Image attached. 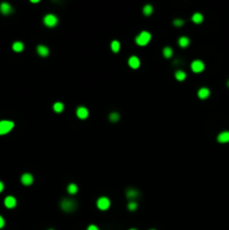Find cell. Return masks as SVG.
Returning <instances> with one entry per match:
<instances>
[{
    "mask_svg": "<svg viewBox=\"0 0 229 230\" xmlns=\"http://www.w3.org/2000/svg\"><path fill=\"white\" fill-rule=\"evenodd\" d=\"M111 50L114 53H118L119 50H120V44H119L118 40H114L111 42Z\"/></svg>",
    "mask_w": 229,
    "mask_h": 230,
    "instance_id": "obj_23",
    "label": "cell"
},
{
    "mask_svg": "<svg viewBox=\"0 0 229 230\" xmlns=\"http://www.w3.org/2000/svg\"><path fill=\"white\" fill-rule=\"evenodd\" d=\"M163 55H164V57H166V59H170L171 56L173 55V50L167 46V47H165L163 50Z\"/></svg>",
    "mask_w": 229,
    "mask_h": 230,
    "instance_id": "obj_22",
    "label": "cell"
},
{
    "mask_svg": "<svg viewBox=\"0 0 229 230\" xmlns=\"http://www.w3.org/2000/svg\"><path fill=\"white\" fill-rule=\"evenodd\" d=\"M119 113H117V112H111L110 115H109V120H110L111 123H117L119 120Z\"/></svg>",
    "mask_w": 229,
    "mask_h": 230,
    "instance_id": "obj_25",
    "label": "cell"
},
{
    "mask_svg": "<svg viewBox=\"0 0 229 230\" xmlns=\"http://www.w3.org/2000/svg\"><path fill=\"white\" fill-rule=\"evenodd\" d=\"M129 230H137V229H134V228H133V229H129Z\"/></svg>",
    "mask_w": 229,
    "mask_h": 230,
    "instance_id": "obj_32",
    "label": "cell"
},
{
    "mask_svg": "<svg viewBox=\"0 0 229 230\" xmlns=\"http://www.w3.org/2000/svg\"><path fill=\"white\" fill-rule=\"evenodd\" d=\"M4 183L0 181V192H2V190H4Z\"/></svg>",
    "mask_w": 229,
    "mask_h": 230,
    "instance_id": "obj_30",
    "label": "cell"
},
{
    "mask_svg": "<svg viewBox=\"0 0 229 230\" xmlns=\"http://www.w3.org/2000/svg\"><path fill=\"white\" fill-rule=\"evenodd\" d=\"M37 53H38L40 56L46 57V56L50 54V50H48V47L45 46V45H38V46H37Z\"/></svg>",
    "mask_w": 229,
    "mask_h": 230,
    "instance_id": "obj_15",
    "label": "cell"
},
{
    "mask_svg": "<svg viewBox=\"0 0 229 230\" xmlns=\"http://www.w3.org/2000/svg\"><path fill=\"white\" fill-rule=\"evenodd\" d=\"M173 24L175 27H182L183 25H184V20L183 19H180V18H178V19H175L173 21Z\"/></svg>",
    "mask_w": 229,
    "mask_h": 230,
    "instance_id": "obj_26",
    "label": "cell"
},
{
    "mask_svg": "<svg viewBox=\"0 0 229 230\" xmlns=\"http://www.w3.org/2000/svg\"><path fill=\"white\" fill-rule=\"evenodd\" d=\"M189 44H190V40L186 37V36H182V37L179 38V45H180L181 47H183V48L188 47Z\"/></svg>",
    "mask_w": 229,
    "mask_h": 230,
    "instance_id": "obj_16",
    "label": "cell"
},
{
    "mask_svg": "<svg viewBox=\"0 0 229 230\" xmlns=\"http://www.w3.org/2000/svg\"><path fill=\"white\" fill-rule=\"evenodd\" d=\"M126 196L127 199H129L131 201H135L136 199H138L139 196V192L136 189H128L126 191Z\"/></svg>",
    "mask_w": 229,
    "mask_h": 230,
    "instance_id": "obj_8",
    "label": "cell"
},
{
    "mask_svg": "<svg viewBox=\"0 0 229 230\" xmlns=\"http://www.w3.org/2000/svg\"><path fill=\"white\" fill-rule=\"evenodd\" d=\"M217 140L220 144L229 143V131H222V133H220L217 137Z\"/></svg>",
    "mask_w": 229,
    "mask_h": 230,
    "instance_id": "obj_10",
    "label": "cell"
},
{
    "mask_svg": "<svg viewBox=\"0 0 229 230\" xmlns=\"http://www.w3.org/2000/svg\"><path fill=\"white\" fill-rule=\"evenodd\" d=\"M44 24L46 25L47 27H54V26L57 25V18L54 15L48 14V15L44 17Z\"/></svg>",
    "mask_w": 229,
    "mask_h": 230,
    "instance_id": "obj_5",
    "label": "cell"
},
{
    "mask_svg": "<svg viewBox=\"0 0 229 230\" xmlns=\"http://www.w3.org/2000/svg\"><path fill=\"white\" fill-rule=\"evenodd\" d=\"M143 12H144L145 16H150V15H152V12H153V7H152L150 5H146V6L143 8Z\"/></svg>",
    "mask_w": 229,
    "mask_h": 230,
    "instance_id": "obj_24",
    "label": "cell"
},
{
    "mask_svg": "<svg viewBox=\"0 0 229 230\" xmlns=\"http://www.w3.org/2000/svg\"><path fill=\"white\" fill-rule=\"evenodd\" d=\"M150 38H152V35H150L148 32L144 30V32L140 33L138 36H136L135 42H136V44L139 45V46H146L147 44L150 43Z\"/></svg>",
    "mask_w": 229,
    "mask_h": 230,
    "instance_id": "obj_2",
    "label": "cell"
},
{
    "mask_svg": "<svg viewBox=\"0 0 229 230\" xmlns=\"http://www.w3.org/2000/svg\"><path fill=\"white\" fill-rule=\"evenodd\" d=\"M67 192H69L70 194H75V193L78 192V187H76V184H74V183L69 184V187H67Z\"/></svg>",
    "mask_w": 229,
    "mask_h": 230,
    "instance_id": "obj_21",
    "label": "cell"
},
{
    "mask_svg": "<svg viewBox=\"0 0 229 230\" xmlns=\"http://www.w3.org/2000/svg\"><path fill=\"white\" fill-rule=\"evenodd\" d=\"M227 85H228V88H229V80L227 81Z\"/></svg>",
    "mask_w": 229,
    "mask_h": 230,
    "instance_id": "obj_31",
    "label": "cell"
},
{
    "mask_svg": "<svg viewBox=\"0 0 229 230\" xmlns=\"http://www.w3.org/2000/svg\"><path fill=\"white\" fill-rule=\"evenodd\" d=\"M50 230H53V229H50Z\"/></svg>",
    "mask_w": 229,
    "mask_h": 230,
    "instance_id": "obj_33",
    "label": "cell"
},
{
    "mask_svg": "<svg viewBox=\"0 0 229 230\" xmlns=\"http://www.w3.org/2000/svg\"><path fill=\"white\" fill-rule=\"evenodd\" d=\"M88 116H89V111H88L87 108L84 107H79L76 109V117L79 119H87Z\"/></svg>",
    "mask_w": 229,
    "mask_h": 230,
    "instance_id": "obj_7",
    "label": "cell"
},
{
    "mask_svg": "<svg viewBox=\"0 0 229 230\" xmlns=\"http://www.w3.org/2000/svg\"><path fill=\"white\" fill-rule=\"evenodd\" d=\"M128 64H129V66L131 69H138L139 65H140V62H139V59L137 56H131L128 60Z\"/></svg>",
    "mask_w": 229,
    "mask_h": 230,
    "instance_id": "obj_13",
    "label": "cell"
},
{
    "mask_svg": "<svg viewBox=\"0 0 229 230\" xmlns=\"http://www.w3.org/2000/svg\"><path fill=\"white\" fill-rule=\"evenodd\" d=\"M191 69H192V71H193L194 73H200V72H202L205 70V63L200 60H195L191 64Z\"/></svg>",
    "mask_w": 229,
    "mask_h": 230,
    "instance_id": "obj_6",
    "label": "cell"
},
{
    "mask_svg": "<svg viewBox=\"0 0 229 230\" xmlns=\"http://www.w3.org/2000/svg\"><path fill=\"white\" fill-rule=\"evenodd\" d=\"M88 230H99V228L95 225H90V226L88 227Z\"/></svg>",
    "mask_w": 229,
    "mask_h": 230,
    "instance_id": "obj_28",
    "label": "cell"
},
{
    "mask_svg": "<svg viewBox=\"0 0 229 230\" xmlns=\"http://www.w3.org/2000/svg\"><path fill=\"white\" fill-rule=\"evenodd\" d=\"M186 78V74H185V72H183V71H176L175 72V79L178 80V81H184Z\"/></svg>",
    "mask_w": 229,
    "mask_h": 230,
    "instance_id": "obj_19",
    "label": "cell"
},
{
    "mask_svg": "<svg viewBox=\"0 0 229 230\" xmlns=\"http://www.w3.org/2000/svg\"><path fill=\"white\" fill-rule=\"evenodd\" d=\"M209 95H210V90L208 89V88H201V89H199V91H198V97H199L200 99L205 100V99H207Z\"/></svg>",
    "mask_w": 229,
    "mask_h": 230,
    "instance_id": "obj_14",
    "label": "cell"
},
{
    "mask_svg": "<svg viewBox=\"0 0 229 230\" xmlns=\"http://www.w3.org/2000/svg\"><path fill=\"white\" fill-rule=\"evenodd\" d=\"M4 226H5V219L2 218L1 216H0V229H1V228H2Z\"/></svg>",
    "mask_w": 229,
    "mask_h": 230,
    "instance_id": "obj_29",
    "label": "cell"
},
{
    "mask_svg": "<svg viewBox=\"0 0 229 230\" xmlns=\"http://www.w3.org/2000/svg\"><path fill=\"white\" fill-rule=\"evenodd\" d=\"M76 202H75L74 200H72V199H63L62 201H61V209L65 212H72V211H74L76 209Z\"/></svg>",
    "mask_w": 229,
    "mask_h": 230,
    "instance_id": "obj_1",
    "label": "cell"
},
{
    "mask_svg": "<svg viewBox=\"0 0 229 230\" xmlns=\"http://www.w3.org/2000/svg\"><path fill=\"white\" fill-rule=\"evenodd\" d=\"M17 204V201L16 199L14 198V196H7V198L5 199V206H7L8 209H12V208H15Z\"/></svg>",
    "mask_w": 229,
    "mask_h": 230,
    "instance_id": "obj_11",
    "label": "cell"
},
{
    "mask_svg": "<svg viewBox=\"0 0 229 230\" xmlns=\"http://www.w3.org/2000/svg\"><path fill=\"white\" fill-rule=\"evenodd\" d=\"M192 21L195 23V24H201L202 21H203V16H202V14H200V12H195L193 16H192Z\"/></svg>",
    "mask_w": 229,
    "mask_h": 230,
    "instance_id": "obj_17",
    "label": "cell"
},
{
    "mask_svg": "<svg viewBox=\"0 0 229 230\" xmlns=\"http://www.w3.org/2000/svg\"><path fill=\"white\" fill-rule=\"evenodd\" d=\"M152 230H154V229H152Z\"/></svg>",
    "mask_w": 229,
    "mask_h": 230,
    "instance_id": "obj_34",
    "label": "cell"
},
{
    "mask_svg": "<svg viewBox=\"0 0 229 230\" xmlns=\"http://www.w3.org/2000/svg\"><path fill=\"white\" fill-rule=\"evenodd\" d=\"M128 209L131 211L136 210V209H137V203H136V201H131L129 204H128Z\"/></svg>",
    "mask_w": 229,
    "mask_h": 230,
    "instance_id": "obj_27",
    "label": "cell"
},
{
    "mask_svg": "<svg viewBox=\"0 0 229 230\" xmlns=\"http://www.w3.org/2000/svg\"><path fill=\"white\" fill-rule=\"evenodd\" d=\"M12 50L15 52H21L24 50V44L21 43V42H15V43L12 44Z\"/></svg>",
    "mask_w": 229,
    "mask_h": 230,
    "instance_id": "obj_18",
    "label": "cell"
},
{
    "mask_svg": "<svg viewBox=\"0 0 229 230\" xmlns=\"http://www.w3.org/2000/svg\"><path fill=\"white\" fill-rule=\"evenodd\" d=\"M0 11H1V14H4V15H9V14L12 12L11 6L9 4H7V2H2V4L0 5Z\"/></svg>",
    "mask_w": 229,
    "mask_h": 230,
    "instance_id": "obj_12",
    "label": "cell"
},
{
    "mask_svg": "<svg viewBox=\"0 0 229 230\" xmlns=\"http://www.w3.org/2000/svg\"><path fill=\"white\" fill-rule=\"evenodd\" d=\"M53 109H54V111H55V112L60 113V112H62V111H63L64 104L62 102H55V103H54V106H53Z\"/></svg>",
    "mask_w": 229,
    "mask_h": 230,
    "instance_id": "obj_20",
    "label": "cell"
},
{
    "mask_svg": "<svg viewBox=\"0 0 229 230\" xmlns=\"http://www.w3.org/2000/svg\"><path fill=\"white\" fill-rule=\"evenodd\" d=\"M12 128H14V123H12V121H9V120H2V121H0V135L8 134Z\"/></svg>",
    "mask_w": 229,
    "mask_h": 230,
    "instance_id": "obj_3",
    "label": "cell"
},
{
    "mask_svg": "<svg viewBox=\"0 0 229 230\" xmlns=\"http://www.w3.org/2000/svg\"><path fill=\"white\" fill-rule=\"evenodd\" d=\"M21 183L24 184V185H31L33 182H34V177H33L32 174H29V173H25V174L21 175Z\"/></svg>",
    "mask_w": 229,
    "mask_h": 230,
    "instance_id": "obj_9",
    "label": "cell"
},
{
    "mask_svg": "<svg viewBox=\"0 0 229 230\" xmlns=\"http://www.w3.org/2000/svg\"><path fill=\"white\" fill-rule=\"evenodd\" d=\"M97 206H98V209L100 210H107V209H109V206H110V200L106 196H101V198L98 199V201H97Z\"/></svg>",
    "mask_w": 229,
    "mask_h": 230,
    "instance_id": "obj_4",
    "label": "cell"
}]
</instances>
